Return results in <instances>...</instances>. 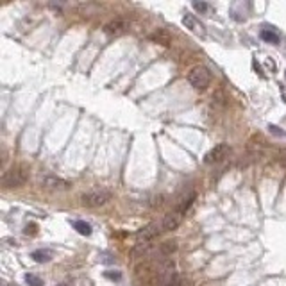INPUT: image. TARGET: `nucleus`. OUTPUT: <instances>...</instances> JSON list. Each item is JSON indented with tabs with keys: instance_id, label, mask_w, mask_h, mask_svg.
I'll return each instance as SVG.
<instances>
[{
	"instance_id": "obj_1",
	"label": "nucleus",
	"mask_w": 286,
	"mask_h": 286,
	"mask_svg": "<svg viewBox=\"0 0 286 286\" xmlns=\"http://www.w3.org/2000/svg\"><path fill=\"white\" fill-rule=\"evenodd\" d=\"M27 179H29V167L27 165H13V167L4 172V176H2V186L5 190L20 188L25 184Z\"/></svg>"
},
{
	"instance_id": "obj_2",
	"label": "nucleus",
	"mask_w": 286,
	"mask_h": 286,
	"mask_svg": "<svg viewBox=\"0 0 286 286\" xmlns=\"http://www.w3.org/2000/svg\"><path fill=\"white\" fill-rule=\"evenodd\" d=\"M113 198V193L108 188H93L89 192L83 193L81 195V204L84 208H100V206H106Z\"/></svg>"
},
{
	"instance_id": "obj_3",
	"label": "nucleus",
	"mask_w": 286,
	"mask_h": 286,
	"mask_svg": "<svg viewBox=\"0 0 286 286\" xmlns=\"http://www.w3.org/2000/svg\"><path fill=\"white\" fill-rule=\"evenodd\" d=\"M211 72H209L206 66H195L190 70L188 73V83L190 86H193V89H197V91H204V89H208V86L211 84Z\"/></svg>"
},
{
	"instance_id": "obj_4",
	"label": "nucleus",
	"mask_w": 286,
	"mask_h": 286,
	"mask_svg": "<svg viewBox=\"0 0 286 286\" xmlns=\"http://www.w3.org/2000/svg\"><path fill=\"white\" fill-rule=\"evenodd\" d=\"M159 233H163V231H161V224L152 222V224H149V225H145L143 229H140V231H138V234H136V238H138V243H149V242L156 238Z\"/></svg>"
},
{
	"instance_id": "obj_5",
	"label": "nucleus",
	"mask_w": 286,
	"mask_h": 286,
	"mask_svg": "<svg viewBox=\"0 0 286 286\" xmlns=\"http://www.w3.org/2000/svg\"><path fill=\"white\" fill-rule=\"evenodd\" d=\"M229 152H231V147H229L227 143H219V145H215L213 149L206 154V163L224 161L225 157L229 156Z\"/></svg>"
},
{
	"instance_id": "obj_6",
	"label": "nucleus",
	"mask_w": 286,
	"mask_h": 286,
	"mask_svg": "<svg viewBox=\"0 0 286 286\" xmlns=\"http://www.w3.org/2000/svg\"><path fill=\"white\" fill-rule=\"evenodd\" d=\"M182 219H184V215H181L177 209L168 211L161 220V231H174V229H177L181 225Z\"/></svg>"
},
{
	"instance_id": "obj_7",
	"label": "nucleus",
	"mask_w": 286,
	"mask_h": 286,
	"mask_svg": "<svg viewBox=\"0 0 286 286\" xmlns=\"http://www.w3.org/2000/svg\"><path fill=\"white\" fill-rule=\"evenodd\" d=\"M182 23L186 25V29H190V31L193 32V34H197V36H206V27L202 25V22L198 20L195 15H190V13H186V15L182 16Z\"/></svg>"
},
{
	"instance_id": "obj_8",
	"label": "nucleus",
	"mask_w": 286,
	"mask_h": 286,
	"mask_svg": "<svg viewBox=\"0 0 286 286\" xmlns=\"http://www.w3.org/2000/svg\"><path fill=\"white\" fill-rule=\"evenodd\" d=\"M72 186V182L70 181H65L61 177H45L43 179V188H47V190H52V192H66L70 190Z\"/></svg>"
},
{
	"instance_id": "obj_9",
	"label": "nucleus",
	"mask_w": 286,
	"mask_h": 286,
	"mask_svg": "<svg viewBox=\"0 0 286 286\" xmlns=\"http://www.w3.org/2000/svg\"><path fill=\"white\" fill-rule=\"evenodd\" d=\"M195 198H197V193L195 192H188L184 193L182 197H179V200L176 202V208L181 215H186L188 211H190V208L193 206V202H195Z\"/></svg>"
},
{
	"instance_id": "obj_10",
	"label": "nucleus",
	"mask_w": 286,
	"mask_h": 286,
	"mask_svg": "<svg viewBox=\"0 0 286 286\" xmlns=\"http://www.w3.org/2000/svg\"><path fill=\"white\" fill-rule=\"evenodd\" d=\"M104 31H106V34H110V36H120V34H124V32L127 31V22L122 20V18H114L110 23H106Z\"/></svg>"
},
{
	"instance_id": "obj_11",
	"label": "nucleus",
	"mask_w": 286,
	"mask_h": 286,
	"mask_svg": "<svg viewBox=\"0 0 286 286\" xmlns=\"http://www.w3.org/2000/svg\"><path fill=\"white\" fill-rule=\"evenodd\" d=\"M151 40L154 43H159L163 47H170L172 45V34L167 29H156V31L151 34Z\"/></svg>"
},
{
	"instance_id": "obj_12",
	"label": "nucleus",
	"mask_w": 286,
	"mask_h": 286,
	"mask_svg": "<svg viewBox=\"0 0 286 286\" xmlns=\"http://www.w3.org/2000/svg\"><path fill=\"white\" fill-rule=\"evenodd\" d=\"M177 250V242L176 240H167L159 245V256L161 258H172V254Z\"/></svg>"
},
{
	"instance_id": "obj_13",
	"label": "nucleus",
	"mask_w": 286,
	"mask_h": 286,
	"mask_svg": "<svg viewBox=\"0 0 286 286\" xmlns=\"http://www.w3.org/2000/svg\"><path fill=\"white\" fill-rule=\"evenodd\" d=\"M31 258L36 261V263H48V261L54 258V252L52 250H48V249H38V250L32 252Z\"/></svg>"
},
{
	"instance_id": "obj_14",
	"label": "nucleus",
	"mask_w": 286,
	"mask_h": 286,
	"mask_svg": "<svg viewBox=\"0 0 286 286\" xmlns=\"http://www.w3.org/2000/svg\"><path fill=\"white\" fill-rule=\"evenodd\" d=\"M261 40L266 43H272V45H277L281 38H279V34L276 31H272V29H263L261 31Z\"/></svg>"
},
{
	"instance_id": "obj_15",
	"label": "nucleus",
	"mask_w": 286,
	"mask_h": 286,
	"mask_svg": "<svg viewBox=\"0 0 286 286\" xmlns=\"http://www.w3.org/2000/svg\"><path fill=\"white\" fill-rule=\"evenodd\" d=\"M73 229H75L79 234H83V236H89V234H91V225H89L88 222H84V220H75V222H73Z\"/></svg>"
},
{
	"instance_id": "obj_16",
	"label": "nucleus",
	"mask_w": 286,
	"mask_h": 286,
	"mask_svg": "<svg viewBox=\"0 0 286 286\" xmlns=\"http://www.w3.org/2000/svg\"><path fill=\"white\" fill-rule=\"evenodd\" d=\"M25 281H27V285L29 286H43V279L42 277L34 276V274H27Z\"/></svg>"
},
{
	"instance_id": "obj_17",
	"label": "nucleus",
	"mask_w": 286,
	"mask_h": 286,
	"mask_svg": "<svg viewBox=\"0 0 286 286\" xmlns=\"http://www.w3.org/2000/svg\"><path fill=\"white\" fill-rule=\"evenodd\" d=\"M193 7L197 11H200V13H208L209 11V5L206 2H193Z\"/></svg>"
},
{
	"instance_id": "obj_18",
	"label": "nucleus",
	"mask_w": 286,
	"mask_h": 286,
	"mask_svg": "<svg viewBox=\"0 0 286 286\" xmlns=\"http://www.w3.org/2000/svg\"><path fill=\"white\" fill-rule=\"evenodd\" d=\"M268 129H270V132L272 134H276V136H286V132H283L277 125H268Z\"/></svg>"
},
{
	"instance_id": "obj_19",
	"label": "nucleus",
	"mask_w": 286,
	"mask_h": 286,
	"mask_svg": "<svg viewBox=\"0 0 286 286\" xmlns=\"http://www.w3.org/2000/svg\"><path fill=\"white\" fill-rule=\"evenodd\" d=\"M106 277H110V279H120V274H118V272H114V274H111V272H106Z\"/></svg>"
},
{
	"instance_id": "obj_20",
	"label": "nucleus",
	"mask_w": 286,
	"mask_h": 286,
	"mask_svg": "<svg viewBox=\"0 0 286 286\" xmlns=\"http://www.w3.org/2000/svg\"><path fill=\"white\" fill-rule=\"evenodd\" d=\"M25 233L27 234H29V233H36V225H34V224L27 225V227H25Z\"/></svg>"
},
{
	"instance_id": "obj_21",
	"label": "nucleus",
	"mask_w": 286,
	"mask_h": 286,
	"mask_svg": "<svg viewBox=\"0 0 286 286\" xmlns=\"http://www.w3.org/2000/svg\"><path fill=\"white\" fill-rule=\"evenodd\" d=\"M281 95H283V100H285V102H286V89H285V88L281 89Z\"/></svg>"
},
{
	"instance_id": "obj_22",
	"label": "nucleus",
	"mask_w": 286,
	"mask_h": 286,
	"mask_svg": "<svg viewBox=\"0 0 286 286\" xmlns=\"http://www.w3.org/2000/svg\"><path fill=\"white\" fill-rule=\"evenodd\" d=\"M59 286H66V285H59Z\"/></svg>"
},
{
	"instance_id": "obj_23",
	"label": "nucleus",
	"mask_w": 286,
	"mask_h": 286,
	"mask_svg": "<svg viewBox=\"0 0 286 286\" xmlns=\"http://www.w3.org/2000/svg\"><path fill=\"white\" fill-rule=\"evenodd\" d=\"M285 75H286V72H285Z\"/></svg>"
}]
</instances>
